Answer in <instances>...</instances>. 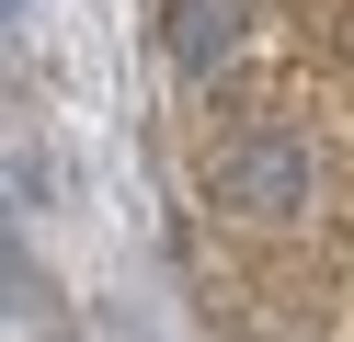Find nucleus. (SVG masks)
Instances as JSON below:
<instances>
[{
    "label": "nucleus",
    "mask_w": 354,
    "mask_h": 342,
    "mask_svg": "<svg viewBox=\"0 0 354 342\" xmlns=\"http://www.w3.org/2000/svg\"><path fill=\"white\" fill-rule=\"evenodd\" d=\"M320 182H331L320 137L286 126V114L229 126V137H217V160H206V194L229 205L240 228H297V217H320Z\"/></svg>",
    "instance_id": "nucleus-1"
},
{
    "label": "nucleus",
    "mask_w": 354,
    "mask_h": 342,
    "mask_svg": "<svg viewBox=\"0 0 354 342\" xmlns=\"http://www.w3.org/2000/svg\"><path fill=\"white\" fill-rule=\"evenodd\" d=\"M240 35H252V0H171V12H160V57L183 68V80L229 68V57H240Z\"/></svg>",
    "instance_id": "nucleus-2"
}]
</instances>
